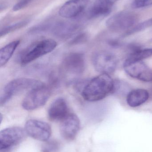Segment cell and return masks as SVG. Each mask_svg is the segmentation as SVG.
I'll list each match as a JSON object with an SVG mask.
<instances>
[{
  "label": "cell",
  "mask_w": 152,
  "mask_h": 152,
  "mask_svg": "<svg viewBox=\"0 0 152 152\" xmlns=\"http://www.w3.org/2000/svg\"><path fill=\"white\" fill-rule=\"evenodd\" d=\"M114 86L115 81L109 75L101 74L85 85L82 90V95L86 101L97 102L113 93Z\"/></svg>",
  "instance_id": "cell-1"
},
{
  "label": "cell",
  "mask_w": 152,
  "mask_h": 152,
  "mask_svg": "<svg viewBox=\"0 0 152 152\" xmlns=\"http://www.w3.org/2000/svg\"><path fill=\"white\" fill-rule=\"evenodd\" d=\"M44 85L37 80L29 78H19L7 83L1 93L0 104L4 105L12 96L26 90L31 89Z\"/></svg>",
  "instance_id": "cell-2"
},
{
  "label": "cell",
  "mask_w": 152,
  "mask_h": 152,
  "mask_svg": "<svg viewBox=\"0 0 152 152\" xmlns=\"http://www.w3.org/2000/svg\"><path fill=\"white\" fill-rule=\"evenodd\" d=\"M57 42L51 39H43L32 44L22 52L20 57L21 65H26L53 51Z\"/></svg>",
  "instance_id": "cell-3"
},
{
  "label": "cell",
  "mask_w": 152,
  "mask_h": 152,
  "mask_svg": "<svg viewBox=\"0 0 152 152\" xmlns=\"http://www.w3.org/2000/svg\"><path fill=\"white\" fill-rule=\"evenodd\" d=\"M50 88L45 85L35 88L29 91L23 99L22 106L27 111L34 110L43 106L51 96Z\"/></svg>",
  "instance_id": "cell-4"
},
{
  "label": "cell",
  "mask_w": 152,
  "mask_h": 152,
  "mask_svg": "<svg viewBox=\"0 0 152 152\" xmlns=\"http://www.w3.org/2000/svg\"><path fill=\"white\" fill-rule=\"evenodd\" d=\"M138 20L136 14L128 11H122L115 13L106 22L107 27L115 32L128 30L135 26Z\"/></svg>",
  "instance_id": "cell-5"
},
{
  "label": "cell",
  "mask_w": 152,
  "mask_h": 152,
  "mask_svg": "<svg viewBox=\"0 0 152 152\" xmlns=\"http://www.w3.org/2000/svg\"><path fill=\"white\" fill-rule=\"evenodd\" d=\"M26 130L18 127L8 128L0 132V151L7 152L25 139Z\"/></svg>",
  "instance_id": "cell-6"
},
{
  "label": "cell",
  "mask_w": 152,
  "mask_h": 152,
  "mask_svg": "<svg viewBox=\"0 0 152 152\" xmlns=\"http://www.w3.org/2000/svg\"><path fill=\"white\" fill-rule=\"evenodd\" d=\"M94 67L101 74L109 75L117 68L118 61L116 56L107 51H101L95 53L93 57Z\"/></svg>",
  "instance_id": "cell-7"
},
{
  "label": "cell",
  "mask_w": 152,
  "mask_h": 152,
  "mask_svg": "<svg viewBox=\"0 0 152 152\" xmlns=\"http://www.w3.org/2000/svg\"><path fill=\"white\" fill-rule=\"evenodd\" d=\"M25 130L29 136L41 141H47L51 134L50 125L37 120L30 119L27 121L25 124Z\"/></svg>",
  "instance_id": "cell-8"
},
{
  "label": "cell",
  "mask_w": 152,
  "mask_h": 152,
  "mask_svg": "<svg viewBox=\"0 0 152 152\" xmlns=\"http://www.w3.org/2000/svg\"><path fill=\"white\" fill-rule=\"evenodd\" d=\"M124 70L131 77L145 82L152 81V70L143 61L124 64Z\"/></svg>",
  "instance_id": "cell-9"
},
{
  "label": "cell",
  "mask_w": 152,
  "mask_h": 152,
  "mask_svg": "<svg viewBox=\"0 0 152 152\" xmlns=\"http://www.w3.org/2000/svg\"><path fill=\"white\" fill-rule=\"evenodd\" d=\"M62 66L63 69L69 74H82L85 67L84 55L81 53H70L64 58Z\"/></svg>",
  "instance_id": "cell-10"
},
{
  "label": "cell",
  "mask_w": 152,
  "mask_h": 152,
  "mask_svg": "<svg viewBox=\"0 0 152 152\" xmlns=\"http://www.w3.org/2000/svg\"><path fill=\"white\" fill-rule=\"evenodd\" d=\"M61 121L60 130L62 137L68 141L74 140L80 128V121L78 116L70 113Z\"/></svg>",
  "instance_id": "cell-11"
},
{
  "label": "cell",
  "mask_w": 152,
  "mask_h": 152,
  "mask_svg": "<svg viewBox=\"0 0 152 152\" xmlns=\"http://www.w3.org/2000/svg\"><path fill=\"white\" fill-rule=\"evenodd\" d=\"M90 0H69L60 9L59 14L63 18H70L80 14L85 9Z\"/></svg>",
  "instance_id": "cell-12"
},
{
  "label": "cell",
  "mask_w": 152,
  "mask_h": 152,
  "mask_svg": "<svg viewBox=\"0 0 152 152\" xmlns=\"http://www.w3.org/2000/svg\"><path fill=\"white\" fill-rule=\"evenodd\" d=\"M69 113L68 103L62 97L55 99L48 109V117L52 121H61Z\"/></svg>",
  "instance_id": "cell-13"
},
{
  "label": "cell",
  "mask_w": 152,
  "mask_h": 152,
  "mask_svg": "<svg viewBox=\"0 0 152 152\" xmlns=\"http://www.w3.org/2000/svg\"><path fill=\"white\" fill-rule=\"evenodd\" d=\"M118 0H95L89 12L90 18H98L108 15L115 3Z\"/></svg>",
  "instance_id": "cell-14"
},
{
  "label": "cell",
  "mask_w": 152,
  "mask_h": 152,
  "mask_svg": "<svg viewBox=\"0 0 152 152\" xmlns=\"http://www.w3.org/2000/svg\"><path fill=\"white\" fill-rule=\"evenodd\" d=\"M149 98V93L147 90L138 88L132 90L128 94L126 101L131 107H137L143 104Z\"/></svg>",
  "instance_id": "cell-15"
},
{
  "label": "cell",
  "mask_w": 152,
  "mask_h": 152,
  "mask_svg": "<svg viewBox=\"0 0 152 152\" xmlns=\"http://www.w3.org/2000/svg\"><path fill=\"white\" fill-rule=\"evenodd\" d=\"M20 41H13L6 45L0 50V66H3L7 64L13 55L17 47L19 45Z\"/></svg>",
  "instance_id": "cell-16"
},
{
  "label": "cell",
  "mask_w": 152,
  "mask_h": 152,
  "mask_svg": "<svg viewBox=\"0 0 152 152\" xmlns=\"http://www.w3.org/2000/svg\"><path fill=\"white\" fill-rule=\"evenodd\" d=\"M77 28L76 26L72 24L60 23L52 28V31L56 36L65 38L72 35Z\"/></svg>",
  "instance_id": "cell-17"
},
{
  "label": "cell",
  "mask_w": 152,
  "mask_h": 152,
  "mask_svg": "<svg viewBox=\"0 0 152 152\" xmlns=\"http://www.w3.org/2000/svg\"><path fill=\"white\" fill-rule=\"evenodd\" d=\"M152 56V48L137 50L133 52L124 64H129L137 61H143V60Z\"/></svg>",
  "instance_id": "cell-18"
},
{
  "label": "cell",
  "mask_w": 152,
  "mask_h": 152,
  "mask_svg": "<svg viewBox=\"0 0 152 152\" xmlns=\"http://www.w3.org/2000/svg\"><path fill=\"white\" fill-rule=\"evenodd\" d=\"M29 21L28 20H24L19 21L17 23L4 27L1 28L0 31V36L1 37L4 36L5 35L15 31L17 29H20L27 25Z\"/></svg>",
  "instance_id": "cell-19"
},
{
  "label": "cell",
  "mask_w": 152,
  "mask_h": 152,
  "mask_svg": "<svg viewBox=\"0 0 152 152\" xmlns=\"http://www.w3.org/2000/svg\"><path fill=\"white\" fill-rule=\"evenodd\" d=\"M151 26H152V18L135 25L133 27L129 30L126 31L124 36H127L130 35L132 34L142 31Z\"/></svg>",
  "instance_id": "cell-20"
},
{
  "label": "cell",
  "mask_w": 152,
  "mask_h": 152,
  "mask_svg": "<svg viewBox=\"0 0 152 152\" xmlns=\"http://www.w3.org/2000/svg\"><path fill=\"white\" fill-rule=\"evenodd\" d=\"M59 148V145L57 142L54 141L46 142L43 145V152H55Z\"/></svg>",
  "instance_id": "cell-21"
},
{
  "label": "cell",
  "mask_w": 152,
  "mask_h": 152,
  "mask_svg": "<svg viewBox=\"0 0 152 152\" xmlns=\"http://www.w3.org/2000/svg\"><path fill=\"white\" fill-rule=\"evenodd\" d=\"M152 5V0H134L132 4L133 8L140 9Z\"/></svg>",
  "instance_id": "cell-22"
},
{
  "label": "cell",
  "mask_w": 152,
  "mask_h": 152,
  "mask_svg": "<svg viewBox=\"0 0 152 152\" xmlns=\"http://www.w3.org/2000/svg\"><path fill=\"white\" fill-rule=\"evenodd\" d=\"M32 1H33V0H21L13 6L12 10L14 11H17L19 10L26 7Z\"/></svg>",
  "instance_id": "cell-23"
},
{
  "label": "cell",
  "mask_w": 152,
  "mask_h": 152,
  "mask_svg": "<svg viewBox=\"0 0 152 152\" xmlns=\"http://www.w3.org/2000/svg\"><path fill=\"white\" fill-rule=\"evenodd\" d=\"M86 35L85 34H81L77 36L76 38H74L72 42H71L70 44L72 45L77 44L84 42L86 39Z\"/></svg>",
  "instance_id": "cell-24"
}]
</instances>
